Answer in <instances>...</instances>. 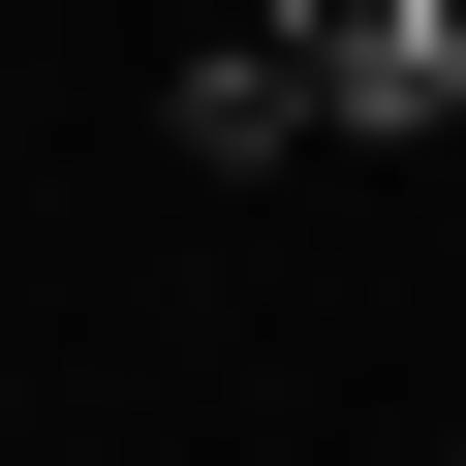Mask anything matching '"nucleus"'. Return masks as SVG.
Masks as SVG:
<instances>
[{
	"label": "nucleus",
	"instance_id": "nucleus-1",
	"mask_svg": "<svg viewBox=\"0 0 466 466\" xmlns=\"http://www.w3.org/2000/svg\"><path fill=\"white\" fill-rule=\"evenodd\" d=\"M156 156H218V187H280V156H342V125H311V0H249V32H187Z\"/></svg>",
	"mask_w": 466,
	"mask_h": 466
},
{
	"label": "nucleus",
	"instance_id": "nucleus-3",
	"mask_svg": "<svg viewBox=\"0 0 466 466\" xmlns=\"http://www.w3.org/2000/svg\"><path fill=\"white\" fill-rule=\"evenodd\" d=\"M435 466H466V435H435Z\"/></svg>",
	"mask_w": 466,
	"mask_h": 466
},
{
	"label": "nucleus",
	"instance_id": "nucleus-2",
	"mask_svg": "<svg viewBox=\"0 0 466 466\" xmlns=\"http://www.w3.org/2000/svg\"><path fill=\"white\" fill-rule=\"evenodd\" d=\"M311 125L342 156H435L466 125V0H311Z\"/></svg>",
	"mask_w": 466,
	"mask_h": 466
}]
</instances>
